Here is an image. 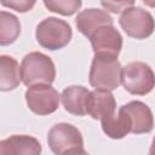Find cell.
Wrapping results in <instances>:
<instances>
[{"mask_svg": "<svg viewBox=\"0 0 155 155\" xmlns=\"http://www.w3.org/2000/svg\"><path fill=\"white\" fill-rule=\"evenodd\" d=\"M122 67L117 56L107 53H94L90 68L88 81L94 88L116 90L121 82Z\"/></svg>", "mask_w": 155, "mask_h": 155, "instance_id": "obj_1", "label": "cell"}, {"mask_svg": "<svg viewBox=\"0 0 155 155\" xmlns=\"http://www.w3.org/2000/svg\"><path fill=\"white\" fill-rule=\"evenodd\" d=\"M21 75L23 84L28 87L36 84L51 85L56 78V68L48 56L34 51L23 57Z\"/></svg>", "mask_w": 155, "mask_h": 155, "instance_id": "obj_2", "label": "cell"}, {"mask_svg": "<svg viewBox=\"0 0 155 155\" xmlns=\"http://www.w3.org/2000/svg\"><path fill=\"white\" fill-rule=\"evenodd\" d=\"M47 144L57 155L86 154L82 134L71 124L59 122L52 126L47 133Z\"/></svg>", "mask_w": 155, "mask_h": 155, "instance_id": "obj_3", "label": "cell"}, {"mask_svg": "<svg viewBox=\"0 0 155 155\" xmlns=\"http://www.w3.org/2000/svg\"><path fill=\"white\" fill-rule=\"evenodd\" d=\"M73 36L71 27L63 19L48 17L41 21L35 30V38L44 48L56 51L69 44Z\"/></svg>", "mask_w": 155, "mask_h": 155, "instance_id": "obj_4", "label": "cell"}, {"mask_svg": "<svg viewBox=\"0 0 155 155\" xmlns=\"http://www.w3.org/2000/svg\"><path fill=\"white\" fill-rule=\"evenodd\" d=\"M121 84L131 94L145 96L155 87V74L144 62H131L122 68Z\"/></svg>", "mask_w": 155, "mask_h": 155, "instance_id": "obj_5", "label": "cell"}, {"mask_svg": "<svg viewBox=\"0 0 155 155\" xmlns=\"http://www.w3.org/2000/svg\"><path fill=\"white\" fill-rule=\"evenodd\" d=\"M119 24L128 36L138 40L149 38L155 29V19L153 15L142 7L133 6L121 13Z\"/></svg>", "mask_w": 155, "mask_h": 155, "instance_id": "obj_6", "label": "cell"}, {"mask_svg": "<svg viewBox=\"0 0 155 155\" xmlns=\"http://www.w3.org/2000/svg\"><path fill=\"white\" fill-rule=\"evenodd\" d=\"M24 97L28 108L36 115H48L54 113L58 109L61 101L58 91L47 84L29 86Z\"/></svg>", "mask_w": 155, "mask_h": 155, "instance_id": "obj_7", "label": "cell"}, {"mask_svg": "<svg viewBox=\"0 0 155 155\" xmlns=\"http://www.w3.org/2000/svg\"><path fill=\"white\" fill-rule=\"evenodd\" d=\"M94 53H107L119 56L122 48V36L113 24L97 28L88 38Z\"/></svg>", "mask_w": 155, "mask_h": 155, "instance_id": "obj_8", "label": "cell"}, {"mask_svg": "<svg viewBox=\"0 0 155 155\" xmlns=\"http://www.w3.org/2000/svg\"><path fill=\"white\" fill-rule=\"evenodd\" d=\"M116 101L110 90L94 88L88 93L86 101V111L94 120H102L103 117L115 114Z\"/></svg>", "mask_w": 155, "mask_h": 155, "instance_id": "obj_9", "label": "cell"}, {"mask_svg": "<svg viewBox=\"0 0 155 155\" xmlns=\"http://www.w3.org/2000/svg\"><path fill=\"white\" fill-rule=\"evenodd\" d=\"M41 153L40 142L27 134H15L0 142L1 155H39Z\"/></svg>", "mask_w": 155, "mask_h": 155, "instance_id": "obj_10", "label": "cell"}, {"mask_svg": "<svg viewBox=\"0 0 155 155\" xmlns=\"http://www.w3.org/2000/svg\"><path fill=\"white\" fill-rule=\"evenodd\" d=\"M122 107L128 113L132 121L131 133L142 134V133H149L153 131L154 116L150 108L145 103L140 101H132Z\"/></svg>", "mask_w": 155, "mask_h": 155, "instance_id": "obj_11", "label": "cell"}, {"mask_svg": "<svg viewBox=\"0 0 155 155\" xmlns=\"http://www.w3.org/2000/svg\"><path fill=\"white\" fill-rule=\"evenodd\" d=\"M75 24L82 35L90 38L97 28L105 24H113V17L105 10L86 8L76 16Z\"/></svg>", "mask_w": 155, "mask_h": 155, "instance_id": "obj_12", "label": "cell"}, {"mask_svg": "<svg viewBox=\"0 0 155 155\" xmlns=\"http://www.w3.org/2000/svg\"><path fill=\"white\" fill-rule=\"evenodd\" d=\"M103 132L111 139H121L132 130V121L128 113L121 107L117 114H113L110 116L103 117L101 120Z\"/></svg>", "mask_w": 155, "mask_h": 155, "instance_id": "obj_13", "label": "cell"}, {"mask_svg": "<svg viewBox=\"0 0 155 155\" xmlns=\"http://www.w3.org/2000/svg\"><path fill=\"white\" fill-rule=\"evenodd\" d=\"M88 93L90 91L84 86H69L64 88L61 94V101L64 109L73 115H86V101Z\"/></svg>", "mask_w": 155, "mask_h": 155, "instance_id": "obj_14", "label": "cell"}, {"mask_svg": "<svg viewBox=\"0 0 155 155\" xmlns=\"http://www.w3.org/2000/svg\"><path fill=\"white\" fill-rule=\"evenodd\" d=\"M22 80L21 67L18 62L7 54L0 56V90L2 92L12 91L18 87Z\"/></svg>", "mask_w": 155, "mask_h": 155, "instance_id": "obj_15", "label": "cell"}, {"mask_svg": "<svg viewBox=\"0 0 155 155\" xmlns=\"http://www.w3.org/2000/svg\"><path fill=\"white\" fill-rule=\"evenodd\" d=\"M21 34V23L18 18L6 11L0 12V45L13 44Z\"/></svg>", "mask_w": 155, "mask_h": 155, "instance_id": "obj_16", "label": "cell"}, {"mask_svg": "<svg viewBox=\"0 0 155 155\" xmlns=\"http://www.w3.org/2000/svg\"><path fill=\"white\" fill-rule=\"evenodd\" d=\"M45 7L54 13L62 16H71L82 5V0H42Z\"/></svg>", "mask_w": 155, "mask_h": 155, "instance_id": "obj_17", "label": "cell"}, {"mask_svg": "<svg viewBox=\"0 0 155 155\" xmlns=\"http://www.w3.org/2000/svg\"><path fill=\"white\" fill-rule=\"evenodd\" d=\"M102 6L113 13H121L134 5V0H101Z\"/></svg>", "mask_w": 155, "mask_h": 155, "instance_id": "obj_18", "label": "cell"}, {"mask_svg": "<svg viewBox=\"0 0 155 155\" xmlns=\"http://www.w3.org/2000/svg\"><path fill=\"white\" fill-rule=\"evenodd\" d=\"M0 2L5 7L15 10L19 13H24L35 6L36 0H0Z\"/></svg>", "mask_w": 155, "mask_h": 155, "instance_id": "obj_19", "label": "cell"}, {"mask_svg": "<svg viewBox=\"0 0 155 155\" xmlns=\"http://www.w3.org/2000/svg\"><path fill=\"white\" fill-rule=\"evenodd\" d=\"M142 1L149 7H155V0H142Z\"/></svg>", "mask_w": 155, "mask_h": 155, "instance_id": "obj_20", "label": "cell"}, {"mask_svg": "<svg viewBox=\"0 0 155 155\" xmlns=\"http://www.w3.org/2000/svg\"><path fill=\"white\" fill-rule=\"evenodd\" d=\"M149 154H151V155H155V137H154V139H153V143H151V145H150V149H149Z\"/></svg>", "mask_w": 155, "mask_h": 155, "instance_id": "obj_21", "label": "cell"}]
</instances>
